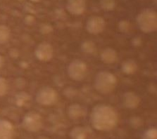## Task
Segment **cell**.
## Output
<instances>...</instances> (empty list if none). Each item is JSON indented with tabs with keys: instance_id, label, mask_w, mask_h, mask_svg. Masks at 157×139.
Returning a JSON list of instances; mask_svg holds the SVG:
<instances>
[{
	"instance_id": "obj_1",
	"label": "cell",
	"mask_w": 157,
	"mask_h": 139,
	"mask_svg": "<svg viewBox=\"0 0 157 139\" xmlns=\"http://www.w3.org/2000/svg\"><path fill=\"white\" fill-rule=\"evenodd\" d=\"M90 124L95 130L109 131L113 129L118 122V115L111 105L97 104L92 109L90 115Z\"/></svg>"
},
{
	"instance_id": "obj_2",
	"label": "cell",
	"mask_w": 157,
	"mask_h": 139,
	"mask_svg": "<svg viewBox=\"0 0 157 139\" xmlns=\"http://www.w3.org/2000/svg\"><path fill=\"white\" fill-rule=\"evenodd\" d=\"M118 80L112 72L103 70L97 73L94 77V86L97 92L106 95L112 93L117 86Z\"/></svg>"
},
{
	"instance_id": "obj_3",
	"label": "cell",
	"mask_w": 157,
	"mask_h": 139,
	"mask_svg": "<svg viewBox=\"0 0 157 139\" xmlns=\"http://www.w3.org/2000/svg\"><path fill=\"white\" fill-rule=\"evenodd\" d=\"M138 27L144 33H151L157 30V13L153 9H143L136 18Z\"/></svg>"
},
{
	"instance_id": "obj_4",
	"label": "cell",
	"mask_w": 157,
	"mask_h": 139,
	"mask_svg": "<svg viewBox=\"0 0 157 139\" xmlns=\"http://www.w3.org/2000/svg\"><path fill=\"white\" fill-rule=\"evenodd\" d=\"M23 129L28 132H37L43 126V119L39 113L30 111L26 113L21 120Z\"/></svg>"
},
{
	"instance_id": "obj_5",
	"label": "cell",
	"mask_w": 157,
	"mask_h": 139,
	"mask_svg": "<svg viewBox=\"0 0 157 139\" xmlns=\"http://www.w3.org/2000/svg\"><path fill=\"white\" fill-rule=\"evenodd\" d=\"M58 100V93L51 86H42L37 91L35 95V101L39 105L52 106L55 104Z\"/></svg>"
},
{
	"instance_id": "obj_6",
	"label": "cell",
	"mask_w": 157,
	"mask_h": 139,
	"mask_svg": "<svg viewBox=\"0 0 157 139\" xmlns=\"http://www.w3.org/2000/svg\"><path fill=\"white\" fill-rule=\"evenodd\" d=\"M87 72V64L80 59H74L68 64L67 74L70 78L75 82H80L85 79Z\"/></svg>"
},
{
	"instance_id": "obj_7",
	"label": "cell",
	"mask_w": 157,
	"mask_h": 139,
	"mask_svg": "<svg viewBox=\"0 0 157 139\" xmlns=\"http://www.w3.org/2000/svg\"><path fill=\"white\" fill-rule=\"evenodd\" d=\"M106 27V21L104 18L99 16H93L88 18L85 23L86 30L91 35H99Z\"/></svg>"
},
{
	"instance_id": "obj_8",
	"label": "cell",
	"mask_w": 157,
	"mask_h": 139,
	"mask_svg": "<svg viewBox=\"0 0 157 139\" xmlns=\"http://www.w3.org/2000/svg\"><path fill=\"white\" fill-rule=\"evenodd\" d=\"M34 53L37 60L42 62H48L53 58V46L49 42H42L36 46Z\"/></svg>"
},
{
	"instance_id": "obj_9",
	"label": "cell",
	"mask_w": 157,
	"mask_h": 139,
	"mask_svg": "<svg viewBox=\"0 0 157 139\" xmlns=\"http://www.w3.org/2000/svg\"><path fill=\"white\" fill-rule=\"evenodd\" d=\"M66 9L68 12L72 15H82L86 10V1L85 0H67Z\"/></svg>"
},
{
	"instance_id": "obj_10",
	"label": "cell",
	"mask_w": 157,
	"mask_h": 139,
	"mask_svg": "<svg viewBox=\"0 0 157 139\" xmlns=\"http://www.w3.org/2000/svg\"><path fill=\"white\" fill-rule=\"evenodd\" d=\"M141 102L140 96L133 91H127L123 94V103L128 109L134 110L139 107Z\"/></svg>"
},
{
	"instance_id": "obj_11",
	"label": "cell",
	"mask_w": 157,
	"mask_h": 139,
	"mask_svg": "<svg viewBox=\"0 0 157 139\" xmlns=\"http://www.w3.org/2000/svg\"><path fill=\"white\" fill-rule=\"evenodd\" d=\"M14 126L10 121L0 119V139H13Z\"/></svg>"
},
{
	"instance_id": "obj_12",
	"label": "cell",
	"mask_w": 157,
	"mask_h": 139,
	"mask_svg": "<svg viewBox=\"0 0 157 139\" xmlns=\"http://www.w3.org/2000/svg\"><path fill=\"white\" fill-rule=\"evenodd\" d=\"M87 113L86 108L78 103H73L67 108V114L71 119L75 120L84 117Z\"/></svg>"
},
{
	"instance_id": "obj_13",
	"label": "cell",
	"mask_w": 157,
	"mask_h": 139,
	"mask_svg": "<svg viewBox=\"0 0 157 139\" xmlns=\"http://www.w3.org/2000/svg\"><path fill=\"white\" fill-rule=\"evenodd\" d=\"M118 55L115 49L111 47L104 49L101 53V60L102 62L107 65L113 64L117 60Z\"/></svg>"
},
{
	"instance_id": "obj_14",
	"label": "cell",
	"mask_w": 157,
	"mask_h": 139,
	"mask_svg": "<svg viewBox=\"0 0 157 139\" xmlns=\"http://www.w3.org/2000/svg\"><path fill=\"white\" fill-rule=\"evenodd\" d=\"M121 70L125 75H133L137 72V64L134 60L127 59L123 61L121 64Z\"/></svg>"
},
{
	"instance_id": "obj_15",
	"label": "cell",
	"mask_w": 157,
	"mask_h": 139,
	"mask_svg": "<svg viewBox=\"0 0 157 139\" xmlns=\"http://www.w3.org/2000/svg\"><path fill=\"white\" fill-rule=\"evenodd\" d=\"M69 136L71 139H86L87 131L84 126H76L70 131Z\"/></svg>"
},
{
	"instance_id": "obj_16",
	"label": "cell",
	"mask_w": 157,
	"mask_h": 139,
	"mask_svg": "<svg viewBox=\"0 0 157 139\" xmlns=\"http://www.w3.org/2000/svg\"><path fill=\"white\" fill-rule=\"evenodd\" d=\"M11 37V30L7 25L0 24V45L5 44Z\"/></svg>"
},
{
	"instance_id": "obj_17",
	"label": "cell",
	"mask_w": 157,
	"mask_h": 139,
	"mask_svg": "<svg viewBox=\"0 0 157 139\" xmlns=\"http://www.w3.org/2000/svg\"><path fill=\"white\" fill-rule=\"evenodd\" d=\"M80 49L83 53H92L96 49V45L91 40H86L81 44Z\"/></svg>"
},
{
	"instance_id": "obj_18",
	"label": "cell",
	"mask_w": 157,
	"mask_h": 139,
	"mask_svg": "<svg viewBox=\"0 0 157 139\" xmlns=\"http://www.w3.org/2000/svg\"><path fill=\"white\" fill-rule=\"evenodd\" d=\"M141 139H157V129L156 127L147 129L142 134Z\"/></svg>"
},
{
	"instance_id": "obj_19",
	"label": "cell",
	"mask_w": 157,
	"mask_h": 139,
	"mask_svg": "<svg viewBox=\"0 0 157 139\" xmlns=\"http://www.w3.org/2000/svg\"><path fill=\"white\" fill-rule=\"evenodd\" d=\"M100 6L104 11H110L115 8V0H100Z\"/></svg>"
},
{
	"instance_id": "obj_20",
	"label": "cell",
	"mask_w": 157,
	"mask_h": 139,
	"mask_svg": "<svg viewBox=\"0 0 157 139\" xmlns=\"http://www.w3.org/2000/svg\"><path fill=\"white\" fill-rule=\"evenodd\" d=\"M9 84L7 80L0 76V97H3L8 92Z\"/></svg>"
},
{
	"instance_id": "obj_21",
	"label": "cell",
	"mask_w": 157,
	"mask_h": 139,
	"mask_svg": "<svg viewBox=\"0 0 157 139\" xmlns=\"http://www.w3.org/2000/svg\"><path fill=\"white\" fill-rule=\"evenodd\" d=\"M29 99V96L25 92H21L20 93L17 94L16 97V103L18 105H23L25 104V102Z\"/></svg>"
},
{
	"instance_id": "obj_22",
	"label": "cell",
	"mask_w": 157,
	"mask_h": 139,
	"mask_svg": "<svg viewBox=\"0 0 157 139\" xmlns=\"http://www.w3.org/2000/svg\"><path fill=\"white\" fill-rule=\"evenodd\" d=\"M118 28H119V30L121 32H128L130 28V23L127 20H121L118 23Z\"/></svg>"
},
{
	"instance_id": "obj_23",
	"label": "cell",
	"mask_w": 157,
	"mask_h": 139,
	"mask_svg": "<svg viewBox=\"0 0 157 139\" xmlns=\"http://www.w3.org/2000/svg\"><path fill=\"white\" fill-rule=\"evenodd\" d=\"M24 22L26 25H32L33 23L35 22V18L34 16H33L31 15H28L25 17Z\"/></svg>"
},
{
	"instance_id": "obj_24",
	"label": "cell",
	"mask_w": 157,
	"mask_h": 139,
	"mask_svg": "<svg viewBox=\"0 0 157 139\" xmlns=\"http://www.w3.org/2000/svg\"><path fill=\"white\" fill-rule=\"evenodd\" d=\"M4 63V58L0 54V68H2Z\"/></svg>"
},
{
	"instance_id": "obj_25",
	"label": "cell",
	"mask_w": 157,
	"mask_h": 139,
	"mask_svg": "<svg viewBox=\"0 0 157 139\" xmlns=\"http://www.w3.org/2000/svg\"><path fill=\"white\" fill-rule=\"evenodd\" d=\"M30 1L32 2H39L41 1V0H30Z\"/></svg>"
}]
</instances>
